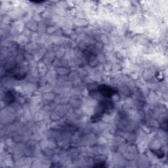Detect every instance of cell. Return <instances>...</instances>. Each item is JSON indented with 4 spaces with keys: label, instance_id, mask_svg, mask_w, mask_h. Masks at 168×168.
Wrapping results in <instances>:
<instances>
[{
    "label": "cell",
    "instance_id": "cell-1",
    "mask_svg": "<svg viewBox=\"0 0 168 168\" xmlns=\"http://www.w3.org/2000/svg\"><path fill=\"white\" fill-rule=\"evenodd\" d=\"M99 91L101 93V94L107 97H110V96L113 94V90L110 87H108L107 86H100L99 87Z\"/></svg>",
    "mask_w": 168,
    "mask_h": 168
}]
</instances>
